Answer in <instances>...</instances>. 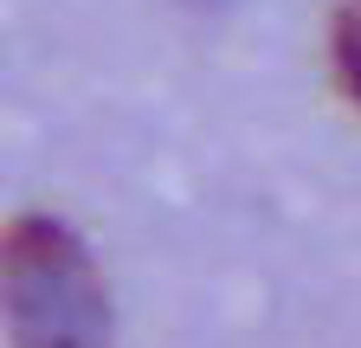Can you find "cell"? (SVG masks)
<instances>
[{"instance_id":"2","label":"cell","mask_w":361,"mask_h":348,"mask_svg":"<svg viewBox=\"0 0 361 348\" xmlns=\"http://www.w3.org/2000/svg\"><path fill=\"white\" fill-rule=\"evenodd\" d=\"M336 77H342V91L361 104V13L336 20Z\"/></svg>"},{"instance_id":"1","label":"cell","mask_w":361,"mask_h":348,"mask_svg":"<svg viewBox=\"0 0 361 348\" xmlns=\"http://www.w3.org/2000/svg\"><path fill=\"white\" fill-rule=\"evenodd\" d=\"M0 323L13 348H110L97 258L52 213H20L0 232Z\"/></svg>"},{"instance_id":"3","label":"cell","mask_w":361,"mask_h":348,"mask_svg":"<svg viewBox=\"0 0 361 348\" xmlns=\"http://www.w3.org/2000/svg\"><path fill=\"white\" fill-rule=\"evenodd\" d=\"M355 13H361V7H355Z\"/></svg>"}]
</instances>
